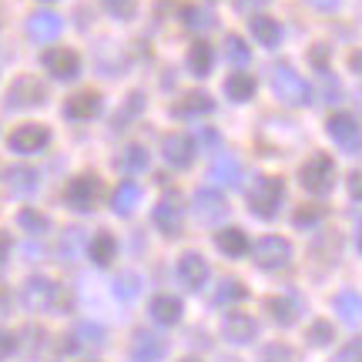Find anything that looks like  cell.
<instances>
[{
    "label": "cell",
    "instance_id": "d6986e66",
    "mask_svg": "<svg viewBox=\"0 0 362 362\" xmlns=\"http://www.w3.org/2000/svg\"><path fill=\"white\" fill-rule=\"evenodd\" d=\"M165 356V342L151 332H134V342H131V359L134 362H158Z\"/></svg>",
    "mask_w": 362,
    "mask_h": 362
},
{
    "label": "cell",
    "instance_id": "cb8c5ba5",
    "mask_svg": "<svg viewBox=\"0 0 362 362\" xmlns=\"http://www.w3.org/2000/svg\"><path fill=\"white\" fill-rule=\"evenodd\" d=\"M336 312L342 315L346 325H359L362 322V296L359 292H339L336 296Z\"/></svg>",
    "mask_w": 362,
    "mask_h": 362
},
{
    "label": "cell",
    "instance_id": "c3c4849f",
    "mask_svg": "<svg viewBox=\"0 0 362 362\" xmlns=\"http://www.w3.org/2000/svg\"><path fill=\"white\" fill-rule=\"evenodd\" d=\"M356 245H359V252H362V221H359V232H356Z\"/></svg>",
    "mask_w": 362,
    "mask_h": 362
},
{
    "label": "cell",
    "instance_id": "277c9868",
    "mask_svg": "<svg viewBox=\"0 0 362 362\" xmlns=\"http://www.w3.org/2000/svg\"><path fill=\"white\" fill-rule=\"evenodd\" d=\"M57 296H61L57 282L44 279V275H34V279H27L24 288H21V302H24L30 312H47V309H54Z\"/></svg>",
    "mask_w": 362,
    "mask_h": 362
},
{
    "label": "cell",
    "instance_id": "ffe728a7",
    "mask_svg": "<svg viewBox=\"0 0 362 362\" xmlns=\"http://www.w3.org/2000/svg\"><path fill=\"white\" fill-rule=\"evenodd\" d=\"M248 27H252V37L259 40L262 47H279V40H282V27H279L275 17L259 13V17H252V21H248Z\"/></svg>",
    "mask_w": 362,
    "mask_h": 362
},
{
    "label": "cell",
    "instance_id": "f35d334b",
    "mask_svg": "<svg viewBox=\"0 0 362 362\" xmlns=\"http://www.w3.org/2000/svg\"><path fill=\"white\" fill-rule=\"evenodd\" d=\"M322 218H325V208L309 205V208H302V211H296V228H312V225H319Z\"/></svg>",
    "mask_w": 362,
    "mask_h": 362
},
{
    "label": "cell",
    "instance_id": "83f0119b",
    "mask_svg": "<svg viewBox=\"0 0 362 362\" xmlns=\"http://www.w3.org/2000/svg\"><path fill=\"white\" fill-rule=\"evenodd\" d=\"M37 181H40V175L34 168H11L7 171V185H11V192H17V194L37 192Z\"/></svg>",
    "mask_w": 362,
    "mask_h": 362
},
{
    "label": "cell",
    "instance_id": "b9f144b4",
    "mask_svg": "<svg viewBox=\"0 0 362 362\" xmlns=\"http://www.w3.org/2000/svg\"><path fill=\"white\" fill-rule=\"evenodd\" d=\"M104 7H107V13H115L117 21H128L134 13V0H104Z\"/></svg>",
    "mask_w": 362,
    "mask_h": 362
},
{
    "label": "cell",
    "instance_id": "ab89813d",
    "mask_svg": "<svg viewBox=\"0 0 362 362\" xmlns=\"http://www.w3.org/2000/svg\"><path fill=\"white\" fill-rule=\"evenodd\" d=\"M296 356H292V349L285 346V342H272V346H265L262 349V362H292Z\"/></svg>",
    "mask_w": 362,
    "mask_h": 362
},
{
    "label": "cell",
    "instance_id": "f6af8a7d",
    "mask_svg": "<svg viewBox=\"0 0 362 362\" xmlns=\"http://www.w3.org/2000/svg\"><path fill=\"white\" fill-rule=\"evenodd\" d=\"M7 255H11V235L0 232V265L7 262Z\"/></svg>",
    "mask_w": 362,
    "mask_h": 362
},
{
    "label": "cell",
    "instance_id": "7c38bea8",
    "mask_svg": "<svg viewBox=\"0 0 362 362\" xmlns=\"http://www.w3.org/2000/svg\"><path fill=\"white\" fill-rule=\"evenodd\" d=\"M44 67L51 71L57 81H71L81 74V57L71 47H54L44 54Z\"/></svg>",
    "mask_w": 362,
    "mask_h": 362
},
{
    "label": "cell",
    "instance_id": "1f68e13d",
    "mask_svg": "<svg viewBox=\"0 0 362 362\" xmlns=\"http://www.w3.org/2000/svg\"><path fill=\"white\" fill-rule=\"evenodd\" d=\"M185 27L188 30H208V27H215V13L208 11V7H198V4H192V7H185Z\"/></svg>",
    "mask_w": 362,
    "mask_h": 362
},
{
    "label": "cell",
    "instance_id": "30bf717a",
    "mask_svg": "<svg viewBox=\"0 0 362 362\" xmlns=\"http://www.w3.org/2000/svg\"><path fill=\"white\" fill-rule=\"evenodd\" d=\"M325 131H329L332 141L342 144V148H349V151L362 148V128L352 115H332L329 117V124H325Z\"/></svg>",
    "mask_w": 362,
    "mask_h": 362
},
{
    "label": "cell",
    "instance_id": "7bdbcfd3",
    "mask_svg": "<svg viewBox=\"0 0 362 362\" xmlns=\"http://www.w3.org/2000/svg\"><path fill=\"white\" fill-rule=\"evenodd\" d=\"M13 349H17V339H13L11 332H4V329H0V362L11 359Z\"/></svg>",
    "mask_w": 362,
    "mask_h": 362
},
{
    "label": "cell",
    "instance_id": "60d3db41",
    "mask_svg": "<svg viewBox=\"0 0 362 362\" xmlns=\"http://www.w3.org/2000/svg\"><path fill=\"white\" fill-rule=\"evenodd\" d=\"M332 362H362V339H352L332 356Z\"/></svg>",
    "mask_w": 362,
    "mask_h": 362
},
{
    "label": "cell",
    "instance_id": "681fc988",
    "mask_svg": "<svg viewBox=\"0 0 362 362\" xmlns=\"http://www.w3.org/2000/svg\"><path fill=\"white\" fill-rule=\"evenodd\" d=\"M352 67H356V71L362 67V54H356V57H352Z\"/></svg>",
    "mask_w": 362,
    "mask_h": 362
},
{
    "label": "cell",
    "instance_id": "6da1fadb",
    "mask_svg": "<svg viewBox=\"0 0 362 362\" xmlns=\"http://www.w3.org/2000/svg\"><path fill=\"white\" fill-rule=\"evenodd\" d=\"M285 202V181L282 178H259L248 192V208L259 218H275Z\"/></svg>",
    "mask_w": 362,
    "mask_h": 362
},
{
    "label": "cell",
    "instance_id": "ee69618b",
    "mask_svg": "<svg viewBox=\"0 0 362 362\" xmlns=\"http://www.w3.org/2000/svg\"><path fill=\"white\" fill-rule=\"evenodd\" d=\"M349 194L356 198V202H362V175L359 171H352L349 175Z\"/></svg>",
    "mask_w": 362,
    "mask_h": 362
},
{
    "label": "cell",
    "instance_id": "d4e9b609",
    "mask_svg": "<svg viewBox=\"0 0 362 362\" xmlns=\"http://www.w3.org/2000/svg\"><path fill=\"white\" fill-rule=\"evenodd\" d=\"M215 107V101L208 98V94H202V90H194V94H185L178 104H175V115L178 117H194V115H208Z\"/></svg>",
    "mask_w": 362,
    "mask_h": 362
},
{
    "label": "cell",
    "instance_id": "9a60e30c",
    "mask_svg": "<svg viewBox=\"0 0 362 362\" xmlns=\"http://www.w3.org/2000/svg\"><path fill=\"white\" fill-rule=\"evenodd\" d=\"M178 279H181V285H185V288H192V292L205 288V282H208V262L202 259V255H194V252L181 255V262H178Z\"/></svg>",
    "mask_w": 362,
    "mask_h": 362
},
{
    "label": "cell",
    "instance_id": "2e32d148",
    "mask_svg": "<svg viewBox=\"0 0 362 362\" xmlns=\"http://www.w3.org/2000/svg\"><path fill=\"white\" fill-rule=\"evenodd\" d=\"M161 151H165V161L171 168H188L194 161V141L188 134H168L165 144H161Z\"/></svg>",
    "mask_w": 362,
    "mask_h": 362
},
{
    "label": "cell",
    "instance_id": "4fadbf2b",
    "mask_svg": "<svg viewBox=\"0 0 362 362\" xmlns=\"http://www.w3.org/2000/svg\"><path fill=\"white\" fill-rule=\"evenodd\" d=\"M181 221H185V208H181V198L175 192L165 194L155 208V225L165 235H178L181 232Z\"/></svg>",
    "mask_w": 362,
    "mask_h": 362
},
{
    "label": "cell",
    "instance_id": "52a82bcc",
    "mask_svg": "<svg viewBox=\"0 0 362 362\" xmlns=\"http://www.w3.org/2000/svg\"><path fill=\"white\" fill-rule=\"evenodd\" d=\"M67 205L78 208V211H90V208L98 205V198H101V181L94 178V175H81V178H74L71 185H67Z\"/></svg>",
    "mask_w": 362,
    "mask_h": 362
},
{
    "label": "cell",
    "instance_id": "484cf974",
    "mask_svg": "<svg viewBox=\"0 0 362 362\" xmlns=\"http://www.w3.org/2000/svg\"><path fill=\"white\" fill-rule=\"evenodd\" d=\"M115 252H117V242H115V235H107V232H98L88 245V255L94 265H107V262L115 259Z\"/></svg>",
    "mask_w": 362,
    "mask_h": 362
},
{
    "label": "cell",
    "instance_id": "5bb4252c",
    "mask_svg": "<svg viewBox=\"0 0 362 362\" xmlns=\"http://www.w3.org/2000/svg\"><path fill=\"white\" fill-rule=\"evenodd\" d=\"M104 339H107V332H104L98 322H81L74 325V332H71V346L67 349L71 352H98L104 346Z\"/></svg>",
    "mask_w": 362,
    "mask_h": 362
},
{
    "label": "cell",
    "instance_id": "e0dca14e",
    "mask_svg": "<svg viewBox=\"0 0 362 362\" xmlns=\"http://www.w3.org/2000/svg\"><path fill=\"white\" fill-rule=\"evenodd\" d=\"M64 115L74 117V121H90V117L101 115V98H98L94 90H81V94H74V98L67 101Z\"/></svg>",
    "mask_w": 362,
    "mask_h": 362
},
{
    "label": "cell",
    "instance_id": "ba28073f",
    "mask_svg": "<svg viewBox=\"0 0 362 362\" xmlns=\"http://www.w3.org/2000/svg\"><path fill=\"white\" fill-rule=\"evenodd\" d=\"M194 215H198V221H205V225H218L228 215L225 194L215 192V188H202V192L194 194Z\"/></svg>",
    "mask_w": 362,
    "mask_h": 362
},
{
    "label": "cell",
    "instance_id": "5b68a950",
    "mask_svg": "<svg viewBox=\"0 0 362 362\" xmlns=\"http://www.w3.org/2000/svg\"><path fill=\"white\" fill-rule=\"evenodd\" d=\"M252 255H255V262L262 269H285L292 262V245L285 238H279V235H265V238L255 242Z\"/></svg>",
    "mask_w": 362,
    "mask_h": 362
},
{
    "label": "cell",
    "instance_id": "8992f818",
    "mask_svg": "<svg viewBox=\"0 0 362 362\" xmlns=\"http://www.w3.org/2000/svg\"><path fill=\"white\" fill-rule=\"evenodd\" d=\"M47 141H51V131L44 128V124H21V128H13L7 144H11V151H17V155H37V151L47 148Z\"/></svg>",
    "mask_w": 362,
    "mask_h": 362
},
{
    "label": "cell",
    "instance_id": "3957f363",
    "mask_svg": "<svg viewBox=\"0 0 362 362\" xmlns=\"http://www.w3.org/2000/svg\"><path fill=\"white\" fill-rule=\"evenodd\" d=\"M272 88H275V94H279V101L292 104V107L312 101V88L298 78L288 64H282V67H275V71H272Z\"/></svg>",
    "mask_w": 362,
    "mask_h": 362
},
{
    "label": "cell",
    "instance_id": "8d00e7d4",
    "mask_svg": "<svg viewBox=\"0 0 362 362\" xmlns=\"http://www.w3.org/2000/svg\"><path fill=\"white\" fill-rule=\"evenodd\" d=\"M21 225H24V228H27L30 235H44L51 221L44 218L40 211H34V208H24V211H21Z\"/></svg>",
    "mask_w": 362,
    "mask_h": 362
},
{
    "label": "cell",
    "instance_id": "ac0fdd59",
    "mask_svg": "<svg viewBox=\"0 0 362 362\" xmlns=\"http://www.w3.org/2000/svg\"><path fill=\"white\" fill-rule=\"evenodd\" d=\"M27 34L34 40H40V44H47V40H54L57 34H61V17L51 11H40L34 13L30 21H27Z\"/></svg>",
    "mask_w": 362,
    "mask_h": 362
},
{
    "label": "cell",
    "instance_id": "4316f807",
    "mask_svg": "<svg viewBox=\"0 0 362 362\" xmlns=\"http://www.w3.org/2000/svg\"><path fill=\"white\" fill-rule=\"evenodd\" d=\"M211 64H215V51H211V44L198 40L192 51H188V67H192V74L205 78V74H211Z\"/></svg>",
    "mask_w": 362,
    "mask_h": 362
},
{
    "label": "cell",
    "instance_id": "d590c367",
    "mask_svg": "<svg viewBox=\"0 0 362 362\" xmlns=\"http://www.w3.org/2000/svg\"><path fill=\"white\" fill-rule=\"evenodd\" d=\"M121 168L131 171V175L144 171V168H148V151H144L141 144H131V148H124V155H121Z\"/></svg>",
    "mask_w": 362,
    "mask_h": 362
},
{
    "label": "cell",
    "instance_id": "9c48e42d",
    "mask_svg": "<svg viewBox=\"0 0 362 362\" xmlns=\"http://www.w3.org/2000/svg\"><path fill=\"white\" fill-rule=\"evenodd\" d=\"M44 98H47V90L37 78H17L7 90V107H37L44 104Z\"/></svg>",
    "mask_w": 362,
    "mask_h": 362
},
{
    "label": "cell",
    "instance_id": "603a6c76",
    "mask_svg": "<svg viewBox=\"0 0 362 362\" xmlns=\"http://www.w3.org/2000/svg\"><path fill=\"white\" fill-rule=\"evenodd\" d=\"M151 315L161 325H178L181 322V302L175 296H158L151 302Z\"/></svg>",
    "mask_w": 362,
    "mask_h": 362
},
{
    "label": "cell",
    "instance_id": "f907efd6",
    "mask_svg": "<svg viewBox=\"0 0 362 362\" xmlns=\"http://www.w3.org/2000/svg\"><path fill=\"white\" fill-rule=\"evenodd\" d=\"M181 362H198V359H181Z\"/></svg>",
    "mask_w": 362,
    "mask_h": 362
},
{
    "label": "cell",
    "instance_id": "74e56055",
    "mask_svg": "<svg viewBox=\"0 0 362 362\" xmlns=\"http://www.w3.org/2000/svg\"><path fill=\"white\" fill-rule=\"evenodd\" d=\"M312 342V346H329V342H332V339H336V332H332V322H322V319H319V322H312L309 325V336H305Z\"/></svg>",
    "mask_w": 362,
    "mask_h": 362
},
{
    "label": "cell",
    "instance_id": "4dcf8cb0",
    "mask_svg": "<svg viewBox=\"0 0 362 362\" xmlns=\"http://www.w3.org/2000/svg\"><path fill=\"white\" fill-rule=\"evenodd\" d=\"M269 312L279 325H292L296 322V315H298V302L296 298H285V296L269 298Z\"/></svg>",
    "mask_w": 362,
    "mask_h": 362
},
{
    "label": "cell",
    "instance_id": "7402d4cb",
    "mask_svg": "<svg viewBox=\"0 0 362 362\" xmlns=\"http://www.w3.org/2000/svg\"><path fill=\"white\" fill-rule=\"evenodd\" d=\"M215 245H218V252H225V255H232V259H238V255H245L248 252V238L242 228H221L218 235H215Z\"/></svg>",
    "mask_w": 362,
    "mask_h": 362
},
{
    "label": "cell",
    "instance_id": "e575fe53",
    "mask_svg": "<svg viewBox=\"0 0 362 362\" xmlns=\"http://www.w3.org/2000/svg\"><path fill=\"white\" fill-rule=\"evenodd\" d=\"M225 57H228L232 64L242 67L252 61V51H248V44L238 37V34H228V37H225Z\"/></svg>",
    "mask_w": 362,
    "mask_h": 362
},
{
    "label": "cell",
    "instance_id": "f1b7e54d",
    "mask_svg": "<svg viewBox=\"0 0 362 362\" xmlns=\"http://www.w3.org/2000/svg\"><path fill=\"white\" fill-rule=\"evenodd\" d=\"M255 78L252 74H232V78L225 81V94L232 98V101H252V94H255Z\"/></svg>",
    "mask_w": 362,
    "mask_h": 362
},
{
    "label": "cell",
    "instance_id": "7a4b0ae2",
    "mask_svg": "<svg viewBox=\"0 0 362 362\" xmlns=\"http://www.w3.org/2000/svg\"><path fill=\"white\" fill-rule=\"evenodd\" d=\"M298 178H302V188L312 194H329L332 192V185H336V165H332V158L329 155H312L302 171H298Z\"/></svg>",
    "mask_w": 362,
    "mask_h": 362
},
{
    "label": "cell",
    "instance_id": "d6a6232c",
    "mask_svg": "<svg viewBox=\"0 0 362 362\" xmlns=\"http://www.w3.org/2000/svg\"><path fill=\"white\" fill-rule=\"evenodd\" d=\"M138 292H141V279H138L134 272H124V275H117L115 279V296L121 298V302L138 298Z\"/></svg>",
    "mask_w": 362,
    "mask_h": 362
},
{
    "label": "cell",
    "instance_id": "bcb514c9",
    "mask_svg": "<svg viewBox=\"0 0 362 362\" xmlns=\"http://www.w3.org/2000/svg\"><path fill=\"white\" fill-rule=\"evenodd\" d=\"M312 7H315V11H336L339 7V0H309Z\"/></svg>",
    "mask_w": 362,
    "mask_h": 362
},
{
    "label": "cell",
    "instance_id": "7dc6e473",
    "mask_svg": "<svg viewBox=\"0 0 362 362\" xmlns=\"http://www.w3.org/2000/svg\"><path fill=\"white\" fill-rule=\"evenodd\" d=\"M262 4H269V0H242V7H262Z\"/></svg>",
    "mask_w": 362,
    "mask_h": 362
},
{
    "label": "cell",
    "instance_id": "836d02e7",
    "mask_svg": "<svg viewBox=\"0 0 362 362\" xmlns=\"http://www.w3.org/2000/svg\"><path fill=\"white\" fill-rule=\"evenodd\" d=\"M242 298H245V285L238 279H225L218 285V292H215V305H232V302H242Z\"/></svg>",
    "mask_w": 362,
    "mask_h": 362
},
{
    "label": "cell",
    "instance_id": "8fae6325",
    "mask_svg": "<svg viewBox=\"0 0 362 362\" xmlns=\"http://www.w3.org/2000/svg\"><path fill=\"white\" fill-rule=\"evenodd\" d=\"M221 336L228 339L232 346H248L252 339L259 336V322L245 315V312H232V315H225V322H221Z\"/></svg>",
    "mask_w": 362,
    "mask_h": 362
},
{
    "label": "cell",
    "instance_id": "44dd1931",
    "mask_svg": "<svg viewBox=\"0 0 362 362\" xmlns=\"http://www.w3.org/2000/svg\"><path fill=\"white\" fill-rule=\"evenodd\" d=\"M211 181L228 185V188H238V185H242V165H238L232 155H221L218 161L211 165Z\"/></svg>",
    "mask_w": 362,
    "mask_h": 362
},
{
    "label": "cell",
    "instance_id": "f546056e",
    "mask_svg": "<svg viewBox=\"0 0 362 362\" xmlns=\"http://www.w3.org/2000/svg\"><path fill=\"white\" fill-rule=\"evenodd\" d=\"M138 198H141V188H138L134 181L117 185V192H115V211H117V215H131V211H134V205H138Z\"/></svg>",
    "mask_w": 362,
    "mask_h": 362
}]
</instances>
